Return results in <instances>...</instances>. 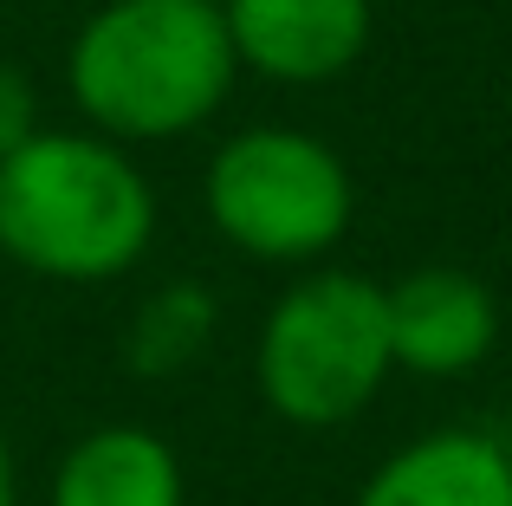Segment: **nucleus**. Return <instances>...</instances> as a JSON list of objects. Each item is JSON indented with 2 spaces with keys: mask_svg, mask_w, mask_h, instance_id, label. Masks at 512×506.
Here are the masks:
<instances>
[{
  "mask_svg": "<svg viewBox=\"0 0 512 506\" xmlns=\"http://www.w3.org/2000/svg\"><path fill=\"white\" fill-rule=\"evenodd\" d=\"M240 72L273 85H331L370 46V0H221Z\"/></svg>",
  "mask_w": 512,
  "mask_h": 506,
  "instance_id": "nucleus-6",
  "label": "nucleus"
},
{
  "mask_svg": "<svg viewBox=\"0 0 512 506\" xmlns=\"http://www.w3.org/2000/svg\"><path fill=\"white\" fill-rule=\"evenodd\" d=\"M39 85L13 59H0V156H13L26 137H39Z\"/></svg>",
  "mask_w": 512,
  "mask_h": 506,
  "instance_id": "nucleus-10",
  "label": "nucleus"
},
{
  "mask_svg": "<svg viewBox=\"0 0 512 506\" xmlns=\"http://www.w3.org/2000/svg\"><path fill=\"white\" fill-rule=\"evenodd\" d=\"M0 506H20V468H13V442L0 429Z\"/></svg>",
  "mask_w": 512,
  "mask_h": 506,
  "instance_id": "nucleus-11",
  "label": "nucleus"
},
{
  "mask_svg": "<svg viewBox=\"0 0 512 506\" xmlns=\"http://www.w3.org/2000/svg\"><path fill=\"white\" fill-rule=\"evenodd\" d=\"M396 370L383 279L350 266H305L273 299L253 344V383L292 429H344Z\"/></svg>",
  "mask_w": 512,
  "mask_h": 506,
  "instance_id": "nucleus-3",
  "label": "nucleus"
},
{
  "mask_svg": "<svg viewBox=\"0 0 512 506\" xmlns=\"http://www.w3.org/2000/svg\"><path fill=\"white\" fill-rule=\"evenodd\" d=\"M357 506H512V448L487 429H428L363 481Z\"/></svg>",
  "mask_w": 512,
  "mask_h": 506,
  "instance_id": "nucleus-7",
  "label": "nucleus"
},
{
  "mask_svg": "<svg viewBox=\"0 0 512 506\" xmlns=\"http://www.w3.org/2000/svg\"><path fill=\"white\" fill-rule=\"evenodd\" d=\"M52 506H188V474L156 429L104 422L59 455Z\"/></svg>",
  "mask_w": 512,
  "mask_h": 506,
  "instance_id": "nucleus-8",
  "label": "nucleus"
},
{
  "mask_svg": "<svg viewBox=\"0 0 512 506\" xmlns=\"http://www.w3.org/2000/svg\"><path fill=\"white\" fill-rule=\"evenodd\" d=\"M156 241V189L124 143L39 130L0 156V253L59 286L124 279Z\"/></svg>",
  "mask_w": 512,
  "mask_h": 506,
  "instance_id": "nucleus-2",
  "label": "nucleus"
},
{
  "mask_svg": "<svg viewBox=\"0 0 512 506\" xmlns=\"http://www.w3.org/2000/svg\"><path fill=\"white\" fill-rule=\"evenodd\" d=\"M208 331H214V292L195 286V279H169L137 305L124 357L137 377H175L188 357H201Z\"/></svg>",
  "mask_w": 512,
  "mask_h": 506,
  "instance_id": "nucleus-9",
  "label": "nucleus"
},
{
  "mask_svg": "<svg viewBox=\"0 0 512 506\" xmlns=\"http://www.w3.org/2000/svg\"><path fill=\"white\" fill-rule=\"evenodd\" d=\"M201 202L234 253L266 266H312L357 221V182L325 137L299 124H253L208 156Z\"/></svg>",
  "mask_w": 512,
  "mask_h": 506,
  "instance_id": "nucleus-4",
  "label": "nucleus"
},
{
  "mask_svg": "<svg viewBox=\"0 0 512 506\" xmlns=\"http://www.w3.org/2000/svg\"><path fill=\"white\" fill-rule=\"evenodd\" d=\"M389 305V351L409 377H467L500 344V299L467 266H415L383 286Z\"/></svg>",
  "mask_w": 512,
  "mask_h": 506,
  "instance_id": "nucleus-5",
  "label": "nucleus"
},
{
  "mask_svg": "<svg viewBox=\"0 0 512 506\" xmlns=\"http://www.w3.org/2000/svg\"><path fill=\"white\" fill-rule=\"evenodd\" d=\"M240 59L208 0H104L65 46V98L111 143H169L227 104Z\"/></svg>",
  "mask_w": 512,
  "mask_h": 506,
  "instance_id": "nucleus-1",
  "label": "nucleus"
},
{
  "mask_svg": "<svg viewBox=\"0 0 512 506\" xmlns=\"http://www.w3.org/2000/svg\"><path fill=\"white\" fill-rule=\"evenodd\" d=\"M208 7H221V0H208Z\"/></svg>",
  "mask_w": 512,
  "mask_h": 506,
  "instance_id": "nucleus-12",
  "label": "nucleus"
}]
</instances>
